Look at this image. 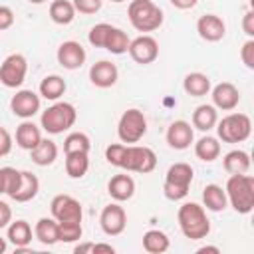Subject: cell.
Segmentation results:
<instances>
[{"label": "cell", "instance_id": "d6986e66", "mask_svg": "<svg viewBox=\"0 0 254 254\" xmlns=\"http://www.w3.org/2000/svg\"><path fill=\"white\" fill-rule=\"evenodd\" d=\"M107 192H109V196L115 202L129 200L135 194V181H133V177L127 175V173L111 177V181L107 183Z\"/></svg>", "mask_w": 254, "mask_h": 254}, {"label": "cell", "instance_id": "83f0119b", "mask_svg": "<svg viewBox=\"0 0 254 254\" xmlns=\"http://www.w3.org/2000/svg\"><path fill=\"white\" fill-rule=\"evenodd\" d=\"M30 155H32V161L36 165L48 167V165H52L58 159V145L52 139H44L42 137V141L30 151Z\"/></svg>", "mask_w": 254, "mask_h": 254}, {"label": "cell", "instance_id": "d4e9b609", "mask_svg": "<svg viewBox=\"0 0 254 254\" xmlns=\"http://www.w3.org/2000/svg\"><path fill=\"white\" fill-rule=\"evenodd\" d=\"M202 202L206 206V210H212V212H220L228 206V198H226V192L220 185H206L202 189Z\"/></svg>", "mask_w": 254, "mask_h": 254}, {"label": "cell", "instance_id": "836d02e7", "mask_svg": "<svg viewBox=\"0 0 254 254\" xmlns=\"http://www.w3.org/2000/svg\"><path fill=\"white\" fill-rule=\"evenodd\" d=\"M129 42H131L129 36L121 28L113 26L111 32H109V36H107V40H105L103 50H107V52H111L115 56H121V54H125L129 50Z\"/></svg>", "mask_w": 254, "mask_h": 254}, {"label": "cell", "instance_id": "8d00e7d4", "mask_svg": "<svg viewBox=\"0 0 254 254\" xmlns=\"http://www.w3.org/2000/svg\"><path fill=\"white\" fill-rule=\"evenodd\" d=\"M58 228H60V242H75L83 234L81 222H58Z\"/></svg>", "mask_w": 254, "mask_h": 254}, {"label": "cell", "instance_id": "6da1fadb", "mask_svg": "<svg viewBox=\"0 0 254 254\" xmlns=\"http://www.w3.org/2000/svg\"><path fill=\"white\" fill-rule=\"evenodd\" d=\"M230 206L238 214H248L254 208V177L248 173L230 175L224 187Z\"/></svg>", "mask_w": 254, "mask_h": 254}, {"label": "cell", "instance_id": "e0dca14e", "mask_svg": "<svg viewBox=\"0 0 254 254\" xmlns=\"http://www.w3.org/2000/svg\"><path fill=\"white\" fill-rule=\"evenodd\" d=\"M240 103V91L230 81H220L212 87V105L222 111H232Z\"/></svg>", "mask_w": 254, "mask_h": 254}, {"label": "cell", "instance_id": "db71d44e", "mask_svg": "<svg viewBox=\"0 0 254 254\" xmlns=\"http://www.w3.org/2000/svg\"><path fill=\"white\" fill-rule=\"evenodd\" d=\"M111 2H115V4H119V2H125V0H111Z\"/></svg>", "mask_w": 254, "mask_h": 254}, {"label": "cell", "instance_id": "f5cc1de1", "mask_svg": "<svg viewBox=\"0 0 254 254\" xmlns=\"http://www.w3.org/2000/svg\"><path fill=\"white\" fill-rule=\"evenodd\" d=\"M28 2H30V4H44L46 0H28Z\"/></svg>", "mask_w": 254, "mask_h": 254}, {"label": "cell", "instance_id": "5b68a950", "mask_svg": "<svg viewBox=\"0 0 254 254\" xmlns=\"http://www.w3.org/2000/svg\"><path fill=\"white\" fill-rule=\"evenodd\" d=\"M192 167L189 163H175L167 169L165 183H163V192L169 200H183L189 194L190 183H192Z\"/></svg>", "mask_w": 254, "mask_h": 254}, {"label": "cell", "instance_id": "4fadbf2b", "mask_svg": "<svg viewBox=\"0 0 254 254\" xmlns=\"http://www.w3.org/2000/svg\"><path fill=\"white\" fill-rule=\"evenodd\" d=\"M99 224H101V230L107 234V236H119L125 226H127V214H125V208L119 206L117 202H111L107 204L101 214H99Z\"/></svg>", "mask_w": 254, "mask_h": 254}, {"label": "cell", "instance_id": "d590c367", "mask_svg": "<svg viewBox=\"0 0 254 254\" xmlns=\"http://www.w3.org/2000/svg\"><path fill=\"white\" fill-rule=\"evenodd\" d=\"M2 185H4V194H8L10 198L16 194L20 181H22V171L14 169V167H2Z\"/></svg>", "mask_w": 254, "mask_h": 254}, {"label": "cell", "instance_id": "ac0fdd59", "mask_svg": "<svg viewBox=\"0 0 254 254\" xmlns=\"http://www.w3.org/2000/svg\"><path fill=\"white\" fill-rule=\"evenodd\" d=\"M196 32L204 42H220L226 34V24L216 14H204L196 22Z\"/></svg>", "mask_w": 254, "mask_h": 254}, {"label": "cell", "instance_id": "ffe728a7", "mask_svg": "<svg viewBox=\"0 0 254 254\" xmlns=\"http://www.w3.org/2000/svg\"><path fill=\"white\" fill-rule=\"evenodd\" d=\"M40 141H42V131H40V127H38L34 121L24 119V121L16 127V145H18L20 149L32 151Z\"/></svg>", "mask_w": 254, "mask_h": 254}, {"label": "cell", "instance_id": "b9f144b4", "mask_svg": "<svg viewBox=\"0 0 254 254\" xmlns=\"http://www.w3.org/2000/svg\"><path fill=\"white\" fill-rule=\"evenodd\" d=\"M12 26H14V12H12V8L0 4V32L8 30Z\"/></svg>", "mask_w": 254, "mask_h": 254}, {"label": "cell", "instance_id": "3957f363", "mask_svg": "<svg viewBox=\"0 0 254 254\" xmlns=\"http://www.w3.org/2000/svg\"><path fill=\"white\" fill-rule=\"evenodd\" d=\"M77 119V111L71 103L67 101H56L54 105H50L48 109L42 111V117H40V125L46 133L50 135H60L67 129L73 127Z\"/></svg>", "mask_w": 254, "mask_h": 254}, {"label": "cell", "instance_id": "2e32d148", "mask_svg": "<svg viewBox=\"0 0 254 254\" xmlns=\"http://www.w3.org/2000/svg\"><path fill=\"white\" fill-rule=\"evenodd\" d=\"M167 143L171 149H177V151H185L190 147V143L194 141V131L190 127V123L179 119V121H173L167 129Z\"/></svg>", "mask_w": 254, "mask_h": 254}, {"label": "cell", "instance_id": "7a4b0ae2", "mask_svg": "<svg viewBox=\"0 0 254 254\" xmlns=\"http://www.w3.org/2000/svg\"><path fill=\"white\" fill-rule=\"evenodd\" d=\"M177 220L181 226V232L189 238V240H200L206 238L210 232V220L206 216L204 206L196 204V202H185L179 206L177 212Z\"/></svg>", "mask_w": 254, "mask_h": 254}, {"label": "cell", "instance_id": "bcb514c9", "mask_svg": "<svg viewBox=\"0 0 254 254\" xmlns=\"http://www.w3.org/2000/svg\"><path fill=\"white\" fill-rule=\"evenodd\" d=\"M175 8H179V10H190V8H194L196 6V2L198 0H169Z\"/></svg>", "mask_w": 254, "mask_h": 254}, {"label": "cell", "instance_id": "603a6c76", "mask_svg": "<svg viewBox=\"0 0 254 254\" xmlns=\"http://www.w3.org/2000/svg\"><path fill=\"white\" fill-rule=\"evenodd\" d=\"M183 89L192 97H202L210 91V77L202 71H190L183 79Z\"/></svg>", "mask_w": 254, "mask_h": 254}, {"label": "cell", "instance_id": "5bb4252c", "mask_svg": "<svg viewBox=\"0 0 254 254\" xmlns=\"http://www.w3.org/2000/svg\"><path fill=\"white\" fill-rule=\"evenodd\" d=\"M56 58H58V64L65 69H79L83 64H85V48L75 42V40H67V42H62L58 52H56Z\"/></svg>", "mask_w": 254, "mask_h": 254}, {"label": "cell", "instance_id": "52a82bcc", "mask_svg": "<svg viewBox=\"0 0 254 254\" xmlns=\"http://www.w3.org/2000/svg\"><path fill=\"white\" fill-rule=\"evenodd\" d=\"M157 167V155L151 147H141V145H125L123 151V159H121V167L127 173H153Z\"/></svg>", "mask_w": 254, "mask_h": 254}, {"label": "cell", "instance_id": "816d5d0a", "mask_svg": "<svg viewBox=\"0 0 254 254\" xmlns=\"http://www.w3.org/2000/svg\"><path fill=\"white\" fill-rule=\"evenodd\" d=\"M0 194H4V185H2V171H0Z\"/></svg>", "mask_w": 254, "mask_h": 254}, {"label": "cell", "instance_id": "cb8c5ba5", "mask_svg": "<svg viewBox=\"0 0 254 254\" xmlns=\"http://www.w3.org/2000/svg\"><path fill=\"white\" fill-rule=\"evenodd\" d=\"M65 79L58 73H52V75H46L42 81H40V97L48 99V101H58L64 93H65Z\"/></svg>", "mask_w": 254, "mask_h": 254}, {"label": "cell", "instance_id": "ee69618b", "mask_svg": "<svg viewBox=\"0 0 254 254\" xmlns=\"http://www.w3.org/2000/svg\"><path fill=\"white\" fill-rule=\"evenodd\" d=\"M10 222H12V208L8 202L0 200V230L6 228Z\"/></svg>", "mask_w": 254, "mask_h": 254}, {"label": "cell", "instance_id": "60d3db41", "mask_svg": "<svg viewBox=\"0 0 254 254\" xmlns=\"http://www.w3.org/2000/svg\"><path fill=\"white\" fill-rule=\"evenodd\" d=\"M240 60L248 69H254V38H248L240 48Z\"/></svg>", "mask_w": 254, "mask_h": 254}, {"label": "cell", "instance_id": "1f68e13d", "mask_svg": "<svg viewBox=\"0 0 254 254\" xmlns=\"http://www.w3.org/2000/svg\"><path fill=\"white\" fill-rule=\"evenodd\" d=\"M169 246H171V240L163 230L153 228V230H147L143 234V248L149 254H163L169 250Z\"/></svg>", "mask_w": 254, "mask_h": 254}, {"label": "cell", "instance_id": "f546056e", "mask_svg": "<svg viewBox=\"0 0 254 254\" xmlns=\"http://www.w3.org/2000/svg\"><path fill=\"white\" fill-rule=\"evenodd\" d=\"M194 155L204 161V163H212L220 157V143L216 137H210V135H204L200 137L196 143H194Z\"/></svg>", "mask_w": 254, "mask_h": 254}, {"label": "cell", "instance_id": "277c9868", "mask_svg": "<svg viewBox=\"0 0 254 254\" xmlns=\"http://www.w3.org/2000/svg\"><path fill=\"white\" fill-rule=\"evenodd\" d=\"M131 26L137 32H155L163 24V10L153 0H131L127 8Z\"/></svg>", "mask_w": 254, "mask_h": 254}, {"label": "cell", "instance_id": "9c48e42d", "mask_svg": "<svg viewBox=\"0 0 254 254\" xmlns=\"http://www.w3.org/2000/svg\"><path fill=\"white\" fill-rule=\"evenodd\" d=\"M28 73V62L22 54H10L0 64V83L4 87L16 89L24 83Z\"/></svg>", "mask_w": 254, "mask_h": 254}, {"label": "cell", "instance_id": "484cf974", "mask_svg": "<svg viewBox=\"0 0 254 254\" xmlns=\"http://www.w3.org/2000/svg\"><path fill=\"white\" fill-rule=\"evenodd\" d=\"M6 228H8L6 238L16 248H28V244L32 242V226H30V222H26V220L20 218V220L10 222Z\"/></svg>", "mask_w": 254, "mask_h": 254}, {"label": "cell", "instance_id": "8992f818", "mask_svg": "<svg viewBox=\"0 0 254 254\" xmlns=\"http://www.w3.org/2000/svg\"><path fill=\"white\" fill-rule=\"evenodd\" d=\"M218 139L224 143H242L252 133V121L246 113H228L220 121H216Z\"/></svg>", "mask_w": 254, "mask_h": 254}, {"label": "cell", "instance_id": "f6af8a7d", "mask_svg": "<svg viewBox=\"0 0 254 254\" xmlns=\"http://www.w3.org/2000/svg\"><path fill=\"white\" fill-rule=\"evenodd\" d=\"M242 30H244V34L248 38H254V12L252 10H248L244 14V18H242Z\"/></svg>", "mask_w": 254, "mask_h": 254}, {"label": "cell", "instance_id": "4316f807", "mask_svg": "<svg viewBox=\"0 0 254 254\" xmlns=\"http://www.w3.org/2000/svg\"><path fill=\"white\" fill-rule=\"evenodd\" d=\"M40 190V181L34 173L30 171H22V181H20V187L16 190V194L12 196V200L16 202H30L32 198H36Z\"/></svg>", "mask_w": 254, "mask_h": 254}, {"label": "cell", "instance_id": "7c38bea8", "mask_svg": "<svg viewBox=\"0 0 254 254\" xmlns=\"http://www.w3.org/2000/svg\"><path fill=\"white\" fill-rule=\"evenodd\" d=\"M10 109L20 119H32L40 111V95L32 89H20L12 95Z\"/></svg>", "mask_w": 254, "mask_h": 254}, {"label": "cell", "instance_id": "9a60e30c", "mask_svg": "<svg viewBox=\"0 0 254 254\" xmlns=\"http://www.w3.org/2000/svg\"><path fill=\"white\" fill-rule=\"evenodd\" d=\"M89 79L95 87L107 89L111 85L117 83L119 79V69L115 64H111L109 60H99L89 67Z\"/></svg>", "mask_w": 254, "mask_h": 254}, {"label": "cell", "instance_id": "8fae6325", "mask_svg": "<svg viewBox=\"0 0 254 254\" xmlns=\"http://www.w3.org/2000/svg\"><path fill=\"white\" fill-rule=\"evenodd\" d=\"M129 56L135 64H141V65H147V64H153L157 58H159V44L153 36L149 34H141L137 36L135 40L129 42Z\"/></svg>", "mask_w": 254, "mask_h": 254}, {"label": "cell", "instance_id": "7402d4cb", "mask_svg": "<svg viewBox=\"0 0 254 254\" xmlns=\"http://www.w3.org/2000/svg\"><path fill=\"white\" fill-rule=\"evenodd\" d=\"M222 167L228 175H242L250 171V155L242 149H232L224 155Z\"/></svg>", "mask_w": 254, "mask_h": 254}, {"label": "cell", "instance_id": "f1b7e54d", "mask_svg": "<svg viewBox=\"0 0 254 254\" xmlns=\"http://www.w3.org/2000/svg\"><path fill=\"white\" fill-rule=\"evenodd\" d=\"M216 121H218V113L214 105L204 103L192 111V127L198 131H210L216 125Z\"/></svg>", "mask_w": 254, "mask_h": 254}, {"label": "cell", "instance_id": "74e56055", "mask_svg": "<svg viewBox=\"0 0 254 254\" xmlns=\"http://www.w3.org/2000/svg\"><path fill=\"white\" fill-rule=\"evenodd\" d=\"M111 28H113V26L107 24V22L95 24V26L89 30V34H87L89 44L95 46V48H103V46H105V40H107V36H109V32H111Z\"/></svg>", "mask_w": 254, "mask_h": 254}, {"label": "cell", "instance_id": "7bdbcfd3", "mask_svg": "<svg viewBox=\"0 0 254 254\" xmlns=\"http://www.w3.org/2000/svg\"><path fill=\"white\" fill-rule=\"evenodd\" d=\"M12 135L8 133V129H4L0 125V157H6L12 151Z\"/></svg>", "mask_w": 254, "mask_h": 254}, {"label": "cell", "instance_id": "f907efd6", "mask_svg": "<svg viewBox=\"0 0 254 254\" xmlns=\"http://www.w3.org/2000/svg\"><path fill=\"white\" fill-rule=\"evenodd\" d=\"M6 246H8V244H6V240L0 236V254H4V252H6Z\"/></svg>", "mask_w": 254, "mask_h": 254}, {"label": "cell", "instance_id": "7dc6e473", "mask_svg": "<svg viewBox=\"0 0 254 254\" xmlns=\"http://www.w3.org/2000/svg\"><path fill=\"white\" fill-rule=\"evenodd\" d=\"M93 244H95V242H83V244H77V246L73 248V252H75V254H87V252L93 254Z\"/></svg>", "mask_w": 254, "mask_h": 254}, {"label": "cell", "instance_id": "c3c4849f", "mask_svg": "<svg viewBox=\"0 0 254 254\" xmlns=\"http://www.w3.org/2000/svg\"><path fill=\"white\" fill-rule=\"evenodd\" d=\"M99 252H107V254H113L115 248L111 244H105V242H97L93 244V254H99Z\"/></svg>", "mask_w": 254, "mask_h": 254}, {"label": "cell", "instance_id": "30bf717a", "mask_svg": "<svg viewBox=\"0 0 254 254\" xmlns=\"http://www.w3.org/2000/svg\"><path fill=\"white\" fill-rule=\"evenodd\" d=\"M50 210L58 222H81L83 218L81 202L71 194H56L50 202Z\"/></svg>", "mask_w": 254, "mask_h": 254}, {"label": "cell", "instance_id": "681fc988", "mask_svg": "<svg viewBox=\"0 0 254 254\" xmlns=\"http://www.w3.org/2000/svg\"><path fill=\"white\" fill-rule=\"evenodd\" d=\"M196 252H198V254H204V252H212V254H220V248H218V246H202V248H198Z\"/></svg>", "mask_w": 254, "mask_h": 254}, {"label": "cell", "instance_id": "d6a6232c", "mask_svg": "<svg viewBox=\"0 0 254 254\" xmlns=\"http://www.w3.org/2000/svg\"><path fill=\"white\" fill-rule=\"evenodd\" d=\"M50 18L60 26H67L75 18V8L69 0H54L50 4Z\"/></svg>", "mask_w": 254, "mask_h": 254}, {"label": "cell", "instance_id": "ba28073f", "mask_svg": "<svg viewBox=\"0 0 254 254\" xmlns=\"http://www.w3.org/2000/svg\"><path fill=\"white\" fill-rule=\"evenodd\" d=\"M147 133V119L143 115L141 109H127L123 111V115L119 117V123H117V135L121 139V143L125 145H133V143H139Z\"/></svg>", "mask_w": 254, "mask_h": 254}, {"label": "cell", "instance_id": "e575fe53", "mask_svg": "<svg viewBox=\"0 0 254 254\" xmlns=\"http://www.w3.org/2000/svg\"><path fill=\"white\" fill-rule=\"evenodd\" d=\"M89 149H91V141H89V137H87L85 133H81V131L69 133V135L65 137V141H64V153H77V151L89 153Z\"/></svg>", "mask_w": 254, "mask_h": 254}, {"label": "cell", "instance_id": "ab89813d", "mask_svg": "<svg viewBox=\"0 0 254 254\" xmlns=\"http://www.w3.org/2000/svg\"><path fill=\"white\" fill-rule=\"evenodd\" d=\"M71 4L79 14H95L101 10L103 0H71Z\"/></svg>", "mask_w": 254, "mask_h": 254}, {"label": "cell", "instance_id": "f35d334b", "mask_svg": "<svg viewBox=\"0 0 254 254\" xmlns=\"http://www.w3.org/2000/svg\"><path fill=\"white\" fill-rule=\"evenodd\" d=\"M123 151H125V143H111L105 147V159L109 165L113 167H121V159H123Z\"/></svg>", "mask_w": 254, "mask_h": 254}, {"label": "cell", "instance_id": "4dcf8cb0", "mask_svg": "<svg viewBox=\"0 0 254 254\" xmlns=\"http://www.w3.org/2000/svg\"><path fill=\"white\" fill-rule=\"evenodd\" d=\"M89 169V153H65V173L69 179H81L85 177Z\"/></svg>", "mask_w": 254, "mask_h": 254}, {"label": "cell", "instance_id": "44dd1931", "mask_svg": "<svg viewBox=\"0 0 254 254\" xmlns=\"http://www.w3.org/2000/svg\"><path fill=\"white\" fill-rule=\"evenodd\" d=\"M34 236L44 244V246H54L56 242H60V228H58V220L52 216H42L36 226H34Z\"/></svg>", "mask_w": 254, "mask_h": 254}]
</instances>
